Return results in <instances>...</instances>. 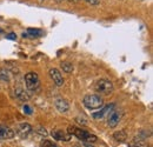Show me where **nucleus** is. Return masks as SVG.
<instances>
[{
    "label": "nucleus",
    "mask_w": 153,
    "mask_h": 147,
    "mask_svg": "<svg viewBox=\"0 0 153 147\" xmlns=\"http://www.w3.org/2000/svg\"><path fill=\"white\" fill-rule=\"evenodd\" d=\"M6 38H7V39H12V40H16V39H17V36H16L14 33H10V34H7V36H6Z\"/></svg>",
    "instance_id": "nucleus-20"
},
{
    "label": "nucleus",
    "mask_w": 153,
    "mask_h": 147,
    "mask_svg": "<svg viewBox=\"0 0 153 147\" xmlns=\"http://www.w3.org/2000/svg\"><path fill=\"white\" fill-rule=\"evenodd\" d=\"M94 90L100 94H110L113 91V84L108 79H99L94 84Z\"/></svg>",
    "instance_id": "nucleus-3"
},
{
    "label": "nucleus",
    "mask_w": 153,
    "mask_h": 147,
    "mask_svg": "<svg viewBox=\"0 0 153 147\" xmlns=\"http://www.w3.org/2000/svg\"><path fill=\"white\" fill-rule=\"evenodd\" d=\"M113 138H114L115 141H118V143H124L127 139V134H126L125 131H118V132H115L114 134H113Z\"/></svg>",
    "instance_id": "nucleus-14"
},
{
    "label": "nucleus",
    "mask_w": 153,
    "mask_h": 147,
    "mask_svg": "<svg viewBox=\"0 0 153 147\" xmlns=\"http://www.w3.org/2000/svg\"><path fill=\"white\" fill-rule=\"evenodd\" d=\"M82 104L88 110H98V108H101L102 105H104V101L102 99L97 95V94H88L86 97H84V100H82Z\"/></svg>",
    "instance_id": "nucleus-2"
},
{
    "label": "nucleus",
    "mask_w": 153,
    "mask_h": 147,
    "mask_svg": "<svg viewBox=\"0 0 153 147\" xmlns=\"http://www.w3.org/2000/svg\"><path fill=\"white\" fill-rule=\"evenodd\" d=\"M88 4H91V5H98L99 2H100V0H86Z\"/></svg>",
    "instance_id": "nucleus-22"
},
{
    "label": "nucleus",
    "mask_w": 153,
    "mask_h": 147,
    "mask_svg": "<svg viewBox=\"0 0 153 147\" xmlns=\"http://www.w3.org/2000/svg\"><path fill=\"white\" fill-rule=\"evenodd\" d=\"M78 147H93L92 145H87V144H85V145H81V146H78Z\"/></svg>",
    "instance_id": "nucleus-23"
},
{
    "label": "nucleus",
    "mask_w": 153,
    "mask_h": 147,
    "mask_svg": "<svg viewBox=\"0 0 153 147\" xmlns=\"http://www.w3.org/2000/svg\"><path fill=\"white\" fill-rule=\"evenodd\" d=\"M67 131H68L70 135H74L79 140H82V141H86V143H94V141H97L96 135L90 134L87 131H85L82 128H79V127H76V126H70Z\"/></svg>",
    "instance_id": "nucleus-1"
},
{
    "label": "nucleus",
    "mask_w": 153,
    "mask_h": 147,
    "mask_svg": "<svg viewBox=\"0 0 153 147\" xmlns=\"http://www.w3.org/2000/svg\"><path fill=\"white\" fill-rule=\"evenodd\" d=\"M113 108H114V104H110V105L105 106L102 110H100L99 112H94V113H92V117H93V119H96V120L102 119L106 114L111 113V112L113 111Z\"/></svg>",
    "instance_id": "nucleus-6"
},
{
    "label": "nucleus",
    "mask_w": 153,
    "mask_h": 147,
    "mask_svg": "<svg viewBox=\"0 0 153 147\" xmlns=\"http://www.w3.org/2000/svg\"><path fill=\"white\" fill-rule=\"evenodd\" d=\"M16 92H14V94H16V97L19 99V100H21V101H27L28 100V94L25 92V91H22V90H20V88H17V90H14Z\"/></svg>",
    "instance_id": "nucleus-15"
},
{
    "label": "nucleus",
    "mask_w": 153,
    "mask_h": 147,
    "mask_svg": "<svg viewBox=\"0 0 153 147\" xmlns=\"http://www.w3.org/2000/svg\"><path fill=\"white\" fill-rule=\"evenodd\" d=\"M121 117H123V113L120 112V111H112L111 112V114H110V117H108V120H107V124H108V126L110 127H115L119 122H120V120H121Z\"/></svg>",
    "instance_id": "nucleus-5"
},
{
    "label": "nucleus",
    "mask_w": 153,
    "mask_h": 147,
    "mask_svg": "<svg viewBox=\"0 0 153 147\" xmlns=\"http://www.w3.org/2000/svg\"><path fill=\"white\" fill-rule=\"evenodd\" d=\"M128 147H149V144H147L144 139L137 138V139L132 140V141L128 144Z\"/></svg>",
    "instance_id": "nucleus-13"
},
{
    "label": "nucleus",
    "mask_w": 153,
    "mask_h": 147,
    "mask_svg": "<svg viewBox=\"0 0 153 147\" xmlns=\"http://www.w3.org/2000/svg\"><path fill=\"white\" fill-rule=\"evenodd\" d=\"M10 75L6 70H0V81H8Z\"/></svg>",
    "instance_id": "nucleus-17"
},
{
    "label": "nucleus",
    "mask_w": 153,
    "mask_h": 147,
    "mask_svg": "<svg viewBox=\"0 0 153 147\" xmlns=\"http://www.w3.org/2000/svg\"><path fill=\"white\" fill-rule=\"evenodd\" d=\"M54 105H56V108H57L59 112H62V113H66L67 111L70 110V105H68V102H67L65 99H61V98L56 99Z\"/></svg>",
    "instance_id": "nucleus-11"
},
{
    "label": "nucleus",
    "mask_w": 153,
    "mask_h": 147,
    "mask_svg": "<svg viewBox=\"0 0 153 147\" xmlns=\"http://www.w3.org/2000/svg\"><path fill=\"white\" fill-rule=\"evenodd\" d=\"M37 131H38V133L42 134V135H46V134H47V132L42 128V127H39V128H37Z\"/></svg>",
    "instance_id": "nucleus-21"
},
{
    "label": "nucleus",
    "mask_w": 153,
    "mask_h": 147,
    "mask_svg": "<svg viewBox=\"0 0 153 147\" xmlns=\"http://www.w3.org/2000/svg\"><path fill=\"white\" fill-rule=\"evenodd\" d=\"M25 84H26V87L28 88V91L36 92L40 86V80H39L38 74L34 73V72L27 73L25 75Z\"/></svg>",
    "instance_id": "nucleus-4"
},
{
    "label": "nucleus",
    "mask_w": 153,
    "mask_h": 147,
    "mask_svg": "<svg viewBox=\"0 0 153 147\" xmlns=\"http://www.w3.org/2000/svg\"><path fill=\"white\" fill-rule=\"evenodd\" d=\"M68 1H73V2H76V1H78V0H68Z\"/></svg>",
    "instance_id": "nucleus-24"
},
{
    "label": "nucleus",
    "mask_w": 153,
    "mask_h": 147,
    "mask_svg": "<svg viewBox=\"0 0 153 147\" xmlns=\"http://www.w3.org/2000/svg\"><path fill=\"white\" fill-rule=\"evenodd\" d=\"M61 68H62V71L66 72V73H71V72L73 71V66H72V64H70V62H67V61L61 62Z\"/></svg>",
    "instance_id": "nucleus-16"
},
{
    "label": "nucleus",
    "mask_w": 153,
    "mask_h": 147,
    "mask_svg": "<svg viewBox=\"0 0 153 147\" xmlns=\"http://www.w3.org/2000/svg\"><path fill=\"white\" fill-rule=\"evenodd\" d=\"M50 75L53 79V81H54V84L57 86H62L64 85V78H62V75H61L59 70H57V68H51L50 70Z\"/></svg>",
    "instance_id": "nucleus-8"
},
{
    "label": "nucleus",
    "mask_w": 153,
    "mask_h": 147,
    "mask_svg": "<svg viewBox=\"0 0 153 147\" xmlns=\"http://www.w3.org/2000/svg\"><path fill=\"white\" fill-rule=\"evenodd\" d=\"M74 147H78V146H74Z\"/></svg>",
    "instance_id": "nucleus-26"
},
{
    "label": "nucleus",
    "mask_w": 153,
    "mask_h": 147,
    "mask_svg": "<svg viewBox=\"0 0 153 147\" xmlns=\"http://www.w3.org/2000/svg\"><path fill=\"white\" fill-rule=\"evenodd\" d=\"M53 147H58V146H56V145H54V146H53Z\"/></svg>",
    "instance_id": "nucleus-25"
},
{
    "label": "nucleus",
    "mask_w": 153,
    "mask_h": 147,
    "mask_svg": "<svg viewBox=\"0 0 153 147\" xmlns=\"http://www.w3.org/2000/svg\"><path fill=\"white\" fill-rule=\"evenodd\" d=\"M53 146H54V144L52 141H50V140H44L41 143V147H53Z\"/></svg>",
    "instance_id": "nucleus-18"
},
{
    "label": "nucleus",
    "mask_w": 153,
    "mask_h": 147,
    "mask_svg": "<svg viewBox=\"0 0 153 147\" xmlns=\"http://www.w3.org/2000/svg\"><path fill=\"white\" fill-rule=\"evenodd\" d=\"M31 132H32V126L30 124H27V122L19 124L18 127H17V133L22 138H26Z\"/></svg>",
    "instance_id": "nucleus-7"
},
{
    "label": "nucleus",
    "mask_w": 153,
    "mask_h": 147,
    "mask_svg": "<svg viewBox=\"0 0 153 147\" xmlns=\"http://www.w3.org/2000/svg\"><path fill=\"white\" fill-rule=\"evenodd\" d=\"M52 137L56 140H61V141H70L71 140V135L61 129H54L52 131Z\"/></svg>",
    "instance_id": "nucleus-9"
},
{
    "label": "nucleus",
    "mask_w": 153,
    "mask_h": 147,
    "mask_svg": "<svg viewBox=\"0 0 153 147\" xmlns=\"http://www.w3.org/2000/svg\"><path fill=\"white\" fill-rule=\"evenodd\" d=\"M14 131L6 126H0V140H7L12 139L14 137Z\"/></svg>",
    "instance_id": "nucleus-10"
},
{
    "label": "nucleus",
    "mask_w": 153,
    "mask_h": 147,
    "mask_svg": "<svg viewBox=\"0 0 153 147\" xmlns=\"http://www.w3.org/2000/svg\"><path fill=\"white\" fill-rule=\"evenodd\" d=\"M24 112L27 114H32V108L30 106H24Z\"/></svg>",
    "instance_id": "nucleus-19"
},
{
    "label": "nucleus",
    "mask_w": 153,
    "mask_h": 147,
    "mask_svg": "<svg viewBox=\"0 0 153 147\" xmlns=\"http://www.w3.org/2000/svg\"><path fill=\"white\" fill-rule=\"evenodd\" d=\"M44 34V32L41 30H37V28H28L26 33L22 34V37H30V38H38L41 37Z\"/></svg>",
    "instance_id": "nucleus-12"
}]
</instances>
